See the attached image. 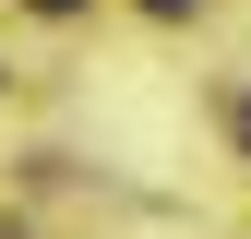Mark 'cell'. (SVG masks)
Returning <instances> with one entry per match:
<instances>
[{"label": "cell", "mask_w": 251, "mask_h": 239, "mask_svg": "<svg viewBox=\"0 0 251 239\" xmlns=\"http://www.w3.org/2000/svg\"><path fill=\"white\" fill-rule=\"evenodd\" d=\"M36 12H72V0H36Z\"/></svg>", "instance_id": "7a4b0ae2"}, {"label": "cell", "mask_w": 251, "mask_h": 239, "mask_svg": "<svg viewBox=\"0 0 251 239\" xmlns=\"http://www.w3.org/2000/svg\"><path fill=\"white\" fill-rule=\"evenodd\" d=\"M144 12H192V0H144Z\"/></svg>", "instance_id": "6da1fadb"}]
</instances>
